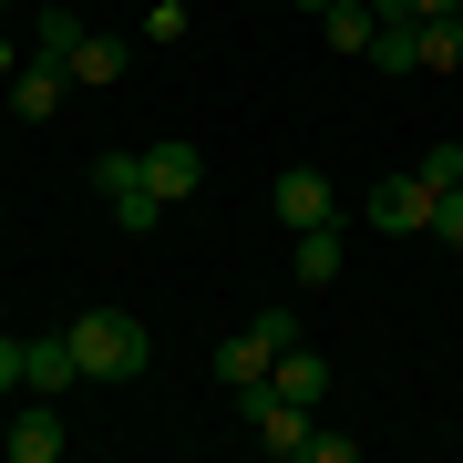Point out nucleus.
<instances>
[{
	"label": "nucleus",
	"mask_w": 463,
	"mask_h": 463,
	"mask_svg": "<svg viewBox=\"0 0 463 463\" xmlns=\"http://www.w3.org/2000/svg\"><path fill=\"white\" fill-rule=\"evenodd\" d=\"M432 237L463 258V185H443V196H432Z\"/></svg>",
	"instance_id": "obj_18"
},
{
	"label": "nucleus",
	"mask_w": 463,
	"mask_h": 463,
	"mask_svg": "<svg viewBox=\"0 0 463 463\" xmlns=\"http://www.w3.org/2000/svg\"><path fill=\"white\" fill-rule=\"evenodd\" d=\"M72 381H83V361H72V340H21V392L62 402Z\"/></svg>",
	"instance_id": "obj_9"
},
{
	"label": "nucleus",
	"mask_w": 463,
	"mask_h": 463,
	"mask_svg": "<svg viewBox=\"0 0 463 463\" xmlns=\"http://www.w3.org/2000/svg\"><path fill=\"white\" fill-rule=\"evenodd\" d=\"M0 21H11V0H0Z\"/></svg>",
	"instance_id": "obj_24"
},
{
	"label": "nucleus",
	"mask_w": 463,
	"mask_h": 463,
	"mask_svg": "<svg viewBox=\"0 0 463 463\" xmlns=\"http://www.w3.org/2000/svg\"><path fill=\"white\" fill-rule=\"evenodd\" d=\"M319 32H330V52H371V32H381V21L361 11V0H340V11H319Z\"/></svg>",
	"instance_id": "obj_15"
},
{
	"label": "nucleus",
	"mask_w": 463,
	"mask_h": 463,
	"mask_svg": "<svg viewBox=\"0 0 463 463\" xmlns=\"http://www.w3.org/2000/svg\"><path fill=\"white\" fill-rule=\"evenodd\" d=\"M412 11H422V21H443V11H463V0H412Z\"/></svg>",
	"instance_id": "obj_22"
},
{
	"label": "nucleus",
	"mask_w": 463,
	"mask_h": 463,
	"mask_svg": "<svg viewBox=\"0 0 463 463\" xmlns=\"http://www.w3.org/2000/svg\"><path fill=\"white\" fill-rule=\"evenodd\" d=\"M422 72H463V11L422 21Z\"/></svg>",
	"instance_id": "obj_14"
},
{
	"label": "nucleus",
	"mask_w": 463,
	"mask_h": 463,
	"mask_svg": "<svg viewBox=\"0 0 463 463\" xmlns=\"http://www.w3.org/2000/svg\"><path fill=\"white\" fill-rule=\"evenodd\" d=\"M298 11H309V21H319V11H330V0H298Z\"/></svg>",
	"instance_id": "obj_23"
},
{
	"label": "nucleus",
	"mask_w": 463,
	"mask_h": 463,
	"mask_svg": "<svg viewBox=\"0 0 463 463\" xmlns=\"http://www.w3.org/2000/svg\"><path fill=\"white\" fill-rule=\"evenodd\" d=\"M268 206H279V227L298 237V227H330V216H340V196H330V175H319V165H288L279 185H268Z\"/></svg>",
	"instance_id": "obj_4"
},
{
	"label": "nucleus",
	"mask_w": 463,
	"mask_h": 463,
	"mask_svg": "<svg viewBox=\"0 0 463 463\" xmlns=\"http://www.w3.org/2000/svg\"><path fill=\"white\" fill-rule=\"evenodd\" d=\"M432 196H443V185H432L422 165H412V175H381V185H371V227H381V237H432Z\"/></svg>",
	"instance_id": "obj_3"
},
{
	"label": "nucleus",
	"mask_w": 463,
	"mask_h": 463,
	"mask_svg": "<svg viewBox=\"0 0 463 463\" xmlns=\"http://www.w3.org/2000/svg\"><path fill=\"white\" fill-rule=\"evenodd\" d=\"M83 32H93V21H83V11H62V0H52V11L32 21V52H42V62H72V42H83Z\"/></svg>",
	"instance_id": "obj_13"
},
{
	"label": "nucleus",
	"mask_w": 463,
	"mask_h": 463,
	"mask_svg": "<svg viewBox=\"0 0 463 463\" xmlns=\"http://www.w3.org/2000/svg\"><path fill=\"white\" fill-rule=\"evenodd\" d=\"M248 330H258V340H268V350H298V309H279V298H268V309H258V319H248Z\"/></svg>",
	"instance_id": "obj_17"
},
{
	"label": "nucleus",
	"mask_w": 463,
	"mask_h": 463,
	"mask_svg": "<svg viewBox=\"0 0 463 463\" xmlns=\"http://www.w3.org/2000/svg\"><path fill=\"white\" fill-rule=\"evenodd\" d=\"M185 21H196V0H155V11H145V42H185Z\"/></svg>",
	"instance_id": "obj_16"
},
{
	"label": "nucleus",
	"mask_w": 463,
	"mask_h": 463,
	"mask_svg": "<svg viewBox=\"0 0 463 463\" xmlns=\"http://www.w3.org/2000/svg\"><path fill=\"white\" fill-rule=\"evenodd\" d=\"M72 93H83V83H72V62H42V52H32V62H21V83H11V114H21V124H52Z\"/></svg>",
	"instance_id": "obj_5"
},
{
	"label": "nucleus",
	"mask_w": 463,
	"mask_h": 463,
	"mask_svg": "<svg viewBox=\"0 0 463 463\" xmlns=\"http://www.w3.org/2000/svg\"><path fill=\"white\" fill-rule=\"evenodd\" d=\"M93 185H103V216H114L124 237H155V227H165V196L145 185V155H103Z\"/></svg>",
	"instance_id": "obj_2"
},
{
	"label": "nucleus",
	"mask_w": 463,
	"mask_h": 463,
	"mask_svg": "<svg viewBox=\"0 0 463 463\" xmlns=\"http://www.w3.org/2000/svg\"><path fill=\"white\" fill-rule=\"evenodd\" d=\"M62 340H72V361H83V381H134L145 371V319L134 309H83Z\"/></svg>",
	"instance_id": "obj_1"
},
{
	"label": "nucleus",
	"mask_w": 463,
	"mask_h": 463,
	"mask_svg": "<svg viewBox=\"0 0 463 463\" xmlns=\"http://www.w3.org/2000/svg\"><path fill=\"white\" fill-rule=\"evenodd\" d=\"M145 185H155L165 206H185V196L206 185V155L185 145V134H165V145H145Z\"/></svg>",
	"instance_id": "obj_7"
},
{
	"label": "nucleus",
	"mask_w": 463,
	"mask_h": 463,
	"mask_svg": "<svg viewBox=\"0 0 463 463\" xmlns=\"http://www.w3.org/2000/svg\"><path fill=\"white\" fill-rule=\"evenodd\" d=\"M330 11H340V0H330ZM361 11H371V0H361Z\"/></svg>",
	"instance_id": "obj_25"
},
{
	"label": "nucleus",
	"mask_w": 463,
	"mask_h": 463,
	"mask_svg": "<svg viewBox=\"0 0 463 463\" xmlns=\"http://www.w3.org/2000/svg\"><path fill=\"white\" fill-rule=\"evenodd\" d=\"M0 392H21V340L0 330Z\"/></svg>",
	"instance_id": "obj_21"
},
{
	"label": "nucleus",
	"mask_w": 463,
	"mask_h": 463,
	"mask_svg": "<svg viewBox=\"0 0 463 463\" xmlns=\"http://www.w3.org/2000/svg\"><path fill=\"white\" fill-rule=\"evenodd\" d=\"M268 371H279V350H268L258 330H237V340H216V392H258Z\"/></svg>",
	"instance_id": "obj_10"
},
{
	"label": "nucleus",
	"mask_w": 463,
	"mask_h": 463,
	"mask_svg": "<svg viewBox=\"0 0 463 463\" xmlns=\"http://www.w3.org/2000/svg\"><path fill=\"white\" fill-rule=\"evenodd\" d=\"M340 258H350L340 216H330V227H298V288H330V279H340Z\"/></svg>",
	"instance_id": "obj_11"
},
{
	"label": "nucleus",
	"mask_w": 463,
	"mask_h": 463,
	"mask_svg": "<svg viewBox=\"0 0 463 463\" xmlns=\"http://www.w3.org/2000/svg\"><path fill=\"white\" fill-rule=\"evenodd\" d=\"M268 392H279V402H298V412H319V402H330V361H319V350L298 340V350H279V371H268Z\"/></svg>",
	"instance_id": "obj_8"
},
{
	"label": "nucleus",
	"mask_w": 463,
	"mask_h": 463,
	"mask_svg": "<svg viewBox=\"0 0 463 463\" xmlns=\"http://www.w3.org/2000/svg\"><path fill=\"white\" fill-rule=\"evenodd\" d=\"M62 443H72V432H62V412H52L42 392H32V412L0 422V453H11V463H62Z\"/></svg>",
	"instance_id": "obj_6"
},
{
	"label": "nucleus",
	"mask_w": 463,
	"mask_h": 463,
	"mask_svg": "<svg viewBox=\"0 0 463 463\" xmlns=\"http://www.w3.org/2000/svg\"><path fill=\"white\" fill-rule=\"evenodd\" d=\"M21 62H32V42H11V32H0V93L21 83Z\"/></svg>",
	"instance_id": "obj_20"
},
{
	"label": "nucleus",
	"mask_w": 463,
	"mask_h": 463,
	"mask_svg": "<svg viewBox=\"0 0 463 463\" xmlns=\"http://www.w3.org/2000/svg\"><path fill=\"white\" fill-rule=\"evenodd\" d=\"M422 175H432V185H463V145H432V155H422Z\"/></svg>",
	"instance_id": "obj_19"
},
{
	"label": "nucleus",
	"mask_w": 463,
	"mask_h": 463,
	"mask_svg": "<svg viewBox=\"0 0 463 463\" xmlns=\"http://www.w3.org/2000/svg\"><path fill=\"white\" fill-rule=\"evenodd\" d=\"M72 83H83V93H114L124 83V42L114 32H83V42H72Z\"/></svg>",
	"instance_id": "obj_12"
}]
</instances>
